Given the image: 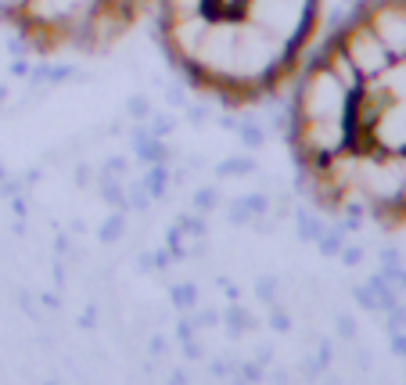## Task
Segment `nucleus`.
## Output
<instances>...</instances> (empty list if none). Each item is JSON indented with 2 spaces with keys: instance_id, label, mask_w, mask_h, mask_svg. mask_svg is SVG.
Returning <instances> with one entry per match:
<instances>
[{
  "instance_id": "obj_2",
  "label": "nucleus",
  "mask_w": 406,
  "mask_h": 385,
  "mask_svg": "<svg viewBox=\"0 0 406 385\" xmlns=\"http://www.w3.org/2000/svg\"><path fill=\"white\" fill-rule=\"evenodd\" d=\"M324 0H155L159 40L195 91L230 109L281 94L320 26Z\"/></svg>"
},
{
  "instance_id": "obj_1",
  "label": "nucleus",
  "mask_w": 406,
  "mask_h": 385,
  "mask_svg": "<svg viewBox=\"0 0 406 385\" xmlns=\"http://www.w3.org/2000/svg\"><path fill=\"white\" fill-rule=\"evenodd\" d=\"M288 144L309 198L406 227V0H359L295 83Z\"/></svg>"
},
{
  "instance_id": "obj_3",
  "label": "nucleus",
  "mask_w": 406,
  "mask_h": 385,
  "mask_svg": "<svg viewBox=\"0 0 406 385\" xmlns=\"http://www.w3.org/2000/svg\"><path fill=\"white\" fill-rule=\"evenodd\" d=\"M152 0H0L8 26L36 54H97L130 33Z\"/></svg>"
}]
</instances>
